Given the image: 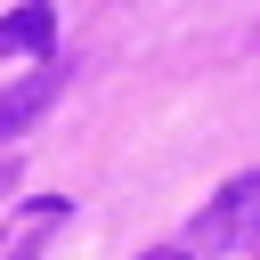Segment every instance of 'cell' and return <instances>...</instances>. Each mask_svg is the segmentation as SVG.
Masks as SVG:
<instances>
[{
	"label": "cell",
	"mask_w": 260,
	"mask_h": 260,
	"mask_svg": "<svg viewBox=\"0 0 260 260\" xmlns=\"http://www.w3.org/2000/svg\"><path fill=\"white\" fill-rule=\"evenodd\" d=\"M252 228H260V171H236V179L187 219V244H195V260H219V252H236Z\"/></svg>",
	"instance_id": "6da1fadb"
},
{
	"label": "cell",
	"mask_w": 260,
	"mask_h": 260,
	"mask_svg": "<svg viewBox=\"0 0 260 260\" xmlns=\"http://www.w3.org/2000/svg\"><path fill=\"white\" fill-rule=\"evenodd\" d=\"M57 98H65V65H57V49H49V57H41V73H24V81H8V89H0V146H8L16 130H32Z\"/></svg>",
	"instance_id": "7a4b0ae2"
},
{
	"label": "cell",
	"mask_w": 260,
	"mask_h": 260,
	"mask_svg": "<svg viewBox=\"0 0 260 260\" xmlns=\"http://www.w3.org/2000/svg\"><path fill=\"white\" fill-rule=\"evenodd\" d=\"M57 49V8L49 0H24L0 16V57H49Z\"/></svg>",
	"instance_id": "3957f363"
},
{
	"label": "cell",
	"mask_w": 260,
	"mask_h": 260,
	"mask_svg": "<svg viewBox=\"0 0 260 260\" xmlns=\"http://www.w3.org/2000/svg\"><path fill=\"white\" fill-rule=\"evenodd\" d=\"M57 219H73V203H65V195L24 203V211H16V228H8V260H41V244H49V228H57Z\"/></svg>",
	"instance_id": "277c9868"
},
{
	"label": "cell",
	"mask_w": 260,
	"mask_h": 260,
	"mask_svg": "<svg viewBox=\"0 0 260 260\" xmlns=\"http://www.w3.org/2000/svg\"><path fill=\"white\" fill-rule=\"evenodd\" d=\"M138 260H187V252H138Z\"/></svg>",
	"instance_id": "5b68a950"
},
{
	"label": "cell",
	"mask_w": 260,
	"mask_h": 260,
	"mask_svg": "<svg viewBox=\"0 0 260 260\" xmlns=\"http://www.w3.org/2000/svg\"><path fill=\"white\" fill-rule=\"evenodd\" d=\"M8 187H16V171H8V162H0V195H8Z\"/></svg>",
	"instance_id": "8992f818"
}]
</instances>
